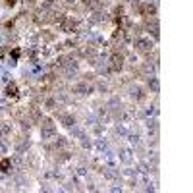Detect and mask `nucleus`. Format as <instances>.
Masks as SVG:
<instances>
[{"instance_id": "obj_1", "label": "nucleus", "mask_w": 193, "mask_h": 193, "mask_svg": "<svg viewBox=\"0 0 193 193\" xmlns=\"http://www.w3.org/2000/svg\"><path fill=\"white\" fill-rule=\"evenodd\" d=\"M6 95L12 96V99H16V96H18V85L16 83H10L8 87H6Z\"/></svg>"}, {"instance_id": "obj_2", "label": "nucleus", "mask_w": 193, "mask_h": 193, "mask_svg": "<svg viewBox=\"0 0 193 193\" xmlns=\"http://www.w3.org/2000/svg\"><path fill=\"white\" fill-rule=\"evenodd\" d=\"M10 164H12L10 158H4V160H0V170H2V172H8V170H10Z\"/></svg>"}]
</instances>
